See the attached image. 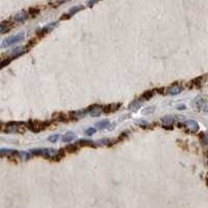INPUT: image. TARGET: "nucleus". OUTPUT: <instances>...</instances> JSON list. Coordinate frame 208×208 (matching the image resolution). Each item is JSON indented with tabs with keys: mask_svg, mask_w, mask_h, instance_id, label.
Returning <instances> with one entry per match:
<instances>
[{
	"mask_svg": "<svg viewBox=\"0 0 208 208\" xmlns=\"http://www.w3.org/2000/svg\"><path fill=\"white\" fill-rule=\"evenodd\" d=\"M75 136L72 135V134H69V135H65L63 136V142H70V141H72Z\"/></svg>",
	"mask_w": 208,
	"mask_h": 208,
	"instance_id": "f257e3e1",
	"label": "nucleus"
},
{
	"mask_svg": "<svg viewBox=\"0 0 208 208\" xmlns=\"http://www.w3.org/2000/svg\"><path fill=\"white\" fill-rule=\"evenodd\" d=\"M58 137V135H53V136H50V137H49V141H50V142H55V141H56V139H57Z\"/></svg>",
	"mask_w": 208,
	"mask_h": 208,
	"instance_id": "f03ea898",
	"label": "nucleus"
}]
</instances>
